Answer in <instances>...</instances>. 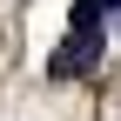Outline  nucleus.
I'll return each instance as SVG.
<instances>
[{
    "label": "nucleus",
    "mask_w": 121,
    "mask_h": 121,
    "mask_svg": "<svg viewBox=\"0 0 121 121\" xmlns=\"http://www.w3.org/2000/svg\"><path fill=\"white\" fill-rule=\"evenodd\" d=\"M101 7H121V0H101Z\"/></svg>",
    "instance_id": "f03ea898"
},
{
    "label": "nucleus",
    "mask_w": 121,
    "mask_h": 121,
    "mask_svg": "<svg viewBox=\"0 0 121 121\" xmlns=\"http://www.w3.org/2000/svg\"><path fill=\"white\" fill-rule=\"evenodd\" d=\"M101 13H108L101 0H74V13H67V20H74V34H94V27H101Z\"/></svg>",
    "instance_id": "f257e3e1"
}]
</instances>
